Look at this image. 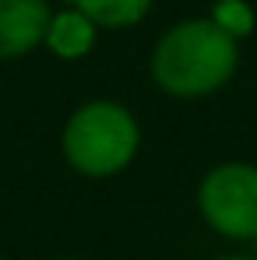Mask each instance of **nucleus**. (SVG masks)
<instances>
[{
  "mask_svg": "<svg viewBox=\"0 0 257 260\" xmlns=\"http://www.w3.org/2000/svg\"><path fill=\"white\" fill-rule=\"evenodd\" d=\"M95 39H99V25L88 18L85 11L67 4V7L53 11L43 46L56 60H81V56H88L95 49Z\"/></svg>",
  "mask_w": 257,
  "mask_h": 260,
  "instance_id": "39448f33",
  "label": "nucleus"
},
{
  "mask_svg": "<svg viewBox=\"0 0 257 260\" xmlns=\"http://www.w3.org/2000/svg\"><path fill=\"white\" fill-rule=\"evenodd\" d=\"M197 211L222 239H257V166L218 162L197 183Z\"/></svg>",
  "mask_w": 257,
  "mask_h": 260,
  "instance_id": "7ed1b4c3",
  "label": "nucleus"
},
{
  "mask_svg": "<svg viewBox=\"0 0 257 260\" xmlns=\"http://www.w3.org/2000/svg\"><path fill=\"white\" fill-rule=\"evenodd\" d=\"M141 151V123L117 99L81 102L60 130L64 162L85 179H113Z\"/></svg>",
  "mask_w": 257,
  "mask_h": 260,
  "instance_id": "f03ea898",
  "label": "nucleus"
},
{
  "mask_svg": "<svg viewBox=\"0 0 257 260\" xmlns=\"http://www.w3.org/2000/svg\"><path fill=\"white\" fill-rule=\"evenodd\" d=\"M208 18H212L218 28H225L233 39H247L257 25V14L247 0H215Z\"/></svg>",
  "mask_w": 257,
  "mask_h": 260,
  "instance_id": "0eeeda50",
  "label": "nucleus"
},
{
  "mask_svg": "<svg viewBox=\"0 0 257 260\" xmlns=\"http://www.w3.org/2000/svg\"><path fill=\"white\" fill-rule=\"evenodd\" d=\"M49 0H0V63L21 60L46 43Z\"/></svg>",
  "mask_w": 257,
  "mask_h": 260,
  "instance_id": "20e7f679",
  "label": "nucleus"
},
{
  "mask_svg": "<svg viewBox=\"0 0 257 260\" xmlns=\"http://www.w3.org/2000/svg\"><path fill=\"white\" fill-rule=\"evenodd\" d=\"M240 67V39L212 18H183L159 36L148 56V74L169 99H208L233 81Z\"/></svg>",
  "mask_w": 257,
  "mask_h": 260,
  "instance_id": "f257e3e1",
  "label": "nucleus"
},
{
  "mask_svg": "<svg viewBox=\"0 0 257 260\" xmlns=\"http://www.w3.org/2000/svg\"><path fill=\"white\" fill-rule=\"evenodd\" d=\"M218 260H257V257H243V253H233V257H218Z\"/></svg>",
  "mask_w": 257,
  "mask_h": 260,
  "instance_id": "6e6552de",
  "label": "nucleus"
},
{
  "mask_svg": "<svg viewBox=\"0 0 257 260\" xmlns=\"http://www.w3.org/2000/svg\"><path fill=\"white\" fill-rule=\"evenodd\" d=\"M0 260H11V257H4V253H0Z\"/></svg>",
  "mask_w": 257,
  "mask_h": 260,
  "instance_id": "9d476101",
  "label": "nucleus"
},
{
  "mask_svg": "<svg viewBox=\"0 0 257 260\" xmlns=\"http://www.w3.org/2000/svg\"><path fill=\"white\" fill-rule=\"evenodd\" d=\"M64 4L85 11L99 28H113V32L141 25L152 11V0H64Z\"/></svg>",
  "mask_w": 257,
  "mask_h": 260,
  "instance_id": "423d86ee",
  "label": "nucleus"
},
{
  "mask_svg": "<svg viewBox=\"0 0 257 260\" xmlns=\"http://www.w3.org/2000/svg\"><path fill=\"white\" fill-rule=\"evenodd\" d=\"M53 260H81V257H53Z\"/></svg>",
  "mask_w": 257,
  "mask_h": 260,
  "instance_id": "1a4fd4ad",
  "label": "nucleus"
}]
</instances>
